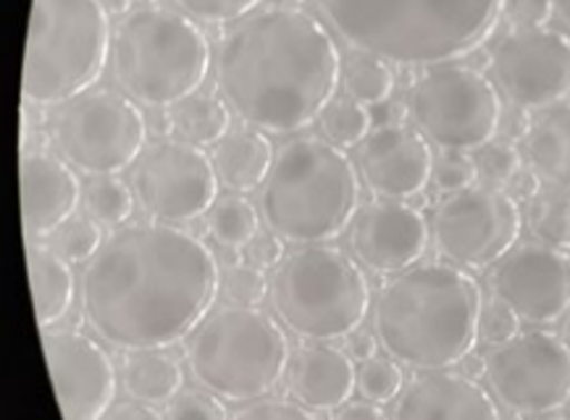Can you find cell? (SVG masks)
Returning <instances> with one entry per match:
<instances>
[{"instance_id": "cell-36", "label": "cell", "mask_w": 570, "mask_h": 420, "mask_svg": "<svg viewBox=\"0 0 570 420\" xmlns=\"http://www.w3.org/2000/svg\"><path fill=\"white\" fill-rule=\"evenodd\" d=\"M263 0H174L177 9L193 21H206V24H237L253 11H258Z\"/></svg>"}, {"instance_id": "cell-39", "label": "cell", "mask_w": 570, "mask_h": 420, "mask_svg": "<svg viewBox=\"0 0 570 420\" xmlns=\"http://www.w3.org/2000/svg\"><path fill=\"white\" fill-rule=\"evenodd\" d=\"M166 420H229V412L216 394L185 389L169 402Z\"/></svg>"}, {"instance_id": "cell-56", "label": "cell", "mask_w": 570, "mask_h": 420, "mask_svg": "<svg viewBox=\"0 0 570 420\" xmlns=\"http://www.w3.org/2000/svg\"><path fill=\"white\" fill-rule=\"evenodd\" d=\"M537 420H566V418H547V416H542V418H537Z\"/></svg>"}, {"instance_id": "cell-49", "label": "cell", "mask_w": 570, "mask_h": 420, "mask_svg": "<svg viewBox=\"0 0 570 420\" xmlns=\"http://www.w3.org/2000/svg\"><path fill=\"white\" fill-rule=\"evenodd\" d=\"M145 119H148V132L156 134L158 140L174 132V119L169 108H153V113L145 116Z\"/></svg>"}, {"instance_id": "cell-4", "label": "cell", "mask_w": 570, "mask_h": 420, "mask_svg": "<svg viewBox=\"0 0 570 420\" xmlns=\"http://www.w3.org/2000/svg\"><path fill=\"white\" fill-rule=\"evenodd\" d=\"M357 53L400 67H440L484 42L505 0H313Z\"/></svg>"}, {"instance_id": "cell-19", "label": "cell", "mask_w": 570, "mask_h": 420, "mask_svg": "<svg viewBox=\"0 0 570 420\" xmlns=\"http://www.w3.org/2000/svg\"><path fill=\"white\" fill-rule=\"evenodd\" d=\"M355 166L376 198L405 202L426 190L434 173V153L419 129L384 124L361 142Z\"/></svg>"}, {"instance_id": "cell-1", "label": "cell", "mask_w": 570, "mask_h": 420, "mask_svg": "<svg viewBox=\"0 0 570 420\" xmlns=\"http://www.w3.org/2000/svg\"><path fill=\"white\" fill-rule=\"evenodd\" d=\"M222 277L193 231L140 221L114 231L82 273V313L121 352L166 350L206 321Z\"/></svg>"}, {"instance_id": "cell-47", "label": "cell", "mask_w": 570, "mask_h": 420, "mask_svg": "<svg viewBox=\"0 0 570 420\" xmlns=\"http://www.w3.org/2000/svg\"><path fill=\"white\" fill-rule=\"evenodd\" d=\"M508 190H510L508 192L510 198H515V200H533L539 194V190H542V187H539V173L521 169L515 173L513 182L508 184Z\"/></svg>"}, {"instance_id": "cell-23", "label": "cell", "mask_w": 570, "mask_h": 420, "mask_svg": "<svg viewBox=\"0 0 570 420\" xmlns=\"http://www.w3.org/2000/svg\"><path fill=\"white\" fill-rule=\"evenodd\" d=\"M274 158L272 140L258 129H232L214 150L218 182L237 194L261 190L268 171H272Z\"/></svg>"}, {"instance_id": "cell-42", "label": "cell", "mask_w": 570, "mask_h": 420, "mask_svg": "<svg viewBox=\"0 0 570 420\" xmlns=\"http://www.w3.org/2000/svg\"><path fill=\"white\" fill-rule=\"evenodd\" d=\"M552 0H505V17L515 29H542L552 19Z\"/></svg>"}, {"instance_id": "cell-35", "label": "cell", "mask_w": 570, "mask_h": 420, "mask_svg": "<svg viewBox=\"0 0 570 420\" xmlns=\"http://www.w3.org/2000/svg\"><path fill=\"white\" fill-rule=\"evenodd\" d=\"M357 389L368 402L386 404L402 392V368L392 358H371L357 371Z\"/></svg>"}, {"instance_id": "cell-6", "label": "cell", "mask_w": 570, "mask_h": 420, "mask_svg": "<svg viewBox=\"0 0 570 420\" xmlns=\"http://www.w3.org/2000/svg\"><path fill=\"white\" fill-rule=\"evenodd\" d=\"M114 38L104 0H32L21 96L27 106H63L104 74Z\"/></svg>"}, {"instance_id": "cell-22", "label": "cell", "mask_w": 570, "mask_h": 420, "mask_svg": "<svg viewBox=\"0 0 570 420\" xmlns=\"http://www.w3.org/2000/svg\"><path fill=\"white\" fill-rule=\"evenodd\" d=\"M394 420H500V410L479 381L434 371L402 389Z\"/></svg>"}, {"instance_id": "cell-5", "label": "cell", "mask_w": 570, "mask_h": 420, "mask_svg": "<svg viewBox=\"0 0 570 420\" xmlns=\"http://www.w3.org/2000/svg\"><path fill=\"white\" fill-rule=\"evenodd\" d=\"M361 202L357 166L324 137L299 134L276 150L261 187L268 231L289 244H326L353 227Z\"/></svg>"}, {"instance_id": "cell-41", "label": "cell", "mask_w": 570, "mask_h": 420, "mask_svg": "<svg viewBox=\"0 0 570 420\" xmlns=\"http://www.w3.org/2000/svg\"><path fill=\"white\" fill-rule=\"evenodd\" d=\"M232 420H318L313 410L303 404L284 400V397H268V400H255L239 410Z\"/></svg>"}, {"instance_id": "cell-30", "label": "cell", "mask_w": 570, "mask_h": 420, "mask_svg": "<svg viewBox=\"0 0 570 420\" xmlns=\"http://www.w3.org/2000/svg\"><path fill=\"white\" fill-rule=\"evenodd\" d=\"M206 223L210 237L222 248H247L258 234V210L250 206V200L239 194H224L218 198L206 213Z\"/></svg>"}, {"instance_id": "cell-43", "label": "cell", "mask_w": 570, "mask_h": 420, "mask_svg": "<svg viewBox=\"0 0 570 420\" xmlns=\"http://www.w3.org/2000/svg\"><path fill=\"white\" fill-rule=\"evenodd\" d=\"M247 263L261 268V271H272V268H279L284 256V239L276 237L274 231L268 234H255V239L245 248Z\"/></svg>"}, {"instance_id": "cell-37", "label": "cell", "mask_w": 570, "mask_h": 420, "mask_svg": "<svg viewBox=\"0 0 570 420\" xmlns=\"http://www.w3.org/2000/svg\"><path fill=\"white\" fill-rule=\"evenodd\" d=\"M222 289L232 306L258 308L261 302L268 297V279L261 268L243 263V266L226 268V277L222 279Z\"/></svg>"}, {"instance_id": "cell-2", "label": "cell", "mask_w": 570, "mask_h": 420, "mask_svg": "<svg viewBox=\"0 0 570 420\" xmlns=\"http://www.w3.org/2000/svg\"><path fill=\"white\" fill-rule=\"evenodd\" d=\"M342 58L328 29L295 6H268L237 21L216 50V84L247 127L303 132L334 100Z\"/></svg>"}, {"instance_id": "cell-38", "label": "cell", "mask_w": 570, "mask_h": 420, "mask_svg": "<svg viewBox=\"0 0 570 420\" xmlns=\"http://www.w3.org/2000/svg\"><path fill=\"white\" fill-rule=\"evenodd\" d=\"M476 161L471 153H460V150H442V156L434 161V173H431V182L444 194L468 190L476 184Z\"/></svg>"}, {"instance_id": "cell-3", "label": "cell", "mask_w": 570, "mask_h": 420, "mask_svg": "<svg viewBox=\"0 0 570 420\" xmlns=\"http://www.w3.org/2000/svg\"><path fill=\"white\" fill-rule=\"evenodd\" d=\"M481 310V287L465 268L421 263L379 289L374 334L394 363L421 373L448 371L476 347Z\"/></svg>"}, {"instance_id": "cell-20", "label": "cell", "mask_w": 570, "mask_h": 420, "mask_svg": "<svg viewBox=\"0 0 570 420\" xmlns=\"http://www.w3.org/2000/svg\"><path fill=\"white\" fill-rule=\"evenodd\" d=\"M19 182L27 242L56 234L66 221L75 219L85 187H79L77 173L58 156L46 150L21 153Z\"/></svg>"}, {"instance_id": "cell-21", "label": "cell", "mask_w": 570, "mask_h": 420, "mask_svg": "<svg viewBox=\"0 0 570 420\" xmlns=\"http://www.w3.org/2000/svg\"><path fill=\"white\" fill-rule=\"evenodd\" d=\"M284 387L303 408L332 412L353 397L357 371L350 352L332 347V342H305L289 354Z\"/></svg>"}, {"instance_id": "cell-31", "label": "cell", "mask_w": 570, "mask_h": 420, "mask_svg": "<svg viewBox=\"0 0 570 420\" xmlns=\"http://www.w3.org/2000/svg\"><path fill=\"white\" fill-rule=\"evenodd\" d=\"M85 213L98 227L121 229L135 210L131 190L119 177H90L82 192Z\"/></svg>"}, {"instance_id": "cell-54", "label": "cell", "mask_w": 570, "mask_h": 420, "mask_svg": "<svg viewBox=\"0 0 570 420\" xmlns=\"http://www.w3.org/2000/svg\"><path fill=\"white\" fill-rule=\"evenodd\" d=\"M566 337H568V342H570V310H568V318H566Z\"/></svg>"}, {"instance_id": "cell-29", "label": "cell", "mask_w": 570, "mask_h": 420, "mask_svg": "<svg viewBox=\"0 0 570 420\" xmlns=\"http://www.w3.org/2000/svg\"><path fill=\"white\" fill-rule=\"evenodd\" d=\"M342 84L347 98L361 106H382L394 92V71L384 58L371 53H355L347 58V67L342 69Z\"/></svg>"}, {"instance_id": "cell-9", "label": "cell", "mask_w": 570, "mask_h": 420, "mask_svg": "<svg viewBox=\"0 0 570 420\" xmlns=\"http://www.w3.org/2000/svg\"><path fill=\"white\" fill-rule=\"evenodd\" d=\"M274 316L303 342H340L361 329L371 308L368 279L337 248L289 252L268 284Z\"/></svg>"}, {"instance_id": "cell-55", "label": "cell", "mask_w": 570, "mask_h": 420, "mask_svg": "<svg viewBox=\"0 0 570 420\" xmlns=\"http://www.w3.org/2000/svg\"><path fill=\"white\" fill-rule=\"evenodd\" d=\"M137 3H142V6H156V0H137Z\"/></svg>"}, {"instance_id": "cell-50", "label": "cell", "mask_w": 570, "mask_h": 420, "mask_svg": "<svg viewBox=\"0 0 570 420\" xmlns=\"http://www.w3.org/2000/svg\"><path fill=\"white\" fill-rule=\"evenodd\" d=\"M460 373L468 376V379L476 381L479 376H487V354L481 358V354H468V358L460 360Z\"/></svg>"}, {"instance_id": "cell-11", "label": "cell", "mask_w": 570, "mask_h": 420, "mask_svg": "<svg viewBox=\"0 0 570 420\" xmlns=\"http://www.w3.org/2000/svg\"><path fill=\"white\" fill-rule=\"evenodd\" d=\"M53 140L63 161L87 177H119L148 142V119L129 96L87 90L61 106Z\"/></svg>"}, {"instance_id": "cell-13", "label": "cell", "mask_w": 570, "mask_h": 420, "mask_svg": "<svg viewBox=\"0 0 570 420\" xmlns=\"http://www.w3.org/2000/svg\"><path fill=\"white\" fill-rule=\"evenodd\" d=\"M487 381L515 416H550L570 402V347L550 331H525L487 354Z\"/></svg>"}, {"instance_id": "cell-10", "label": "cell", "mask_w": 570, "mask_h": 420, "mask_svg": "<svg viewBox=\"0 0 570 420\" xmlns=\"http://www.w3.org/2000/svg\"><path fill=\"white\" fill-rule=\"evenodd\" d=\"M407 113L440 150L476 153L500 134L502 100L479 69L450 61L421 71L407 90Z\"/></svg>"}, {"instance_id": "cell-45", "label": "cell", "mask_w": 570, "mask_h": 420, "mask_svg": "<svg viewBox=\"0 0 570 420\" xmlns=\"http://www.w3.org/2000/svg\"><path fill=\"white\" fill-rule=\"evenodd\" d=\"M531 129V116L525 113V108L515 106V111L505 116L502 113V124H500V132L508 137V142H515V140H525V134H529Z\"/></svg>"}, {"instance_id": "cell-12", "label": "cell", "mask_w": 570, "mask_h": 420, "mask_svg": "<svg viewBox=\"0 0 570 420\" xmlns=\"http://www.w3.org/2000/svg\"><path fill=\"white\" fill-rule=\"evenodd\" d=\"M521 227L518 200L487 184L444 194L431 219L436 252L468 271L500 263L515 248Z\"/></svg>"}, {"instance_id": "cell-44", "label": "cell", "mask_w": 570, "mask_h": 420, "mask_svg": "<svg viewBox=\"0 0 570 420\" xmlns=\"http://www.w3.org/2000/svg\"><path fill=\"white\" fill-rule=\"evenodd\" d=\"M332 420H390L374 402H347L334 412Z\"/></svg>"}, {"instance_id": "cell-15", "label": "cell", "mask_w": 570, "mask_h": 420, "mask_svg": "<svg viewBox=\"0 0 570 420\" xmlns=\"http://www.w3.org/2000/svg\"><path fill=\"white\" fill-rule=\"evenodd\" d=\"M492 71L513 106H558L570 96V38L550 27L515 29L494 48Z\"/></svg>"}, {"instance_id": "cell-25", "label": "cell", "mask_w": 570, "mask_h": 420, "mask_svg": "<svg viewBox=\"0 0 570 420\" xmlns=\"http://www.w3.org/2000/svg\"><path fill=\"white\" fill-rule=\"evenodd\" d=\"M523 148L539 177L570 190V103L542 108L533 116Z\"/></svg>"}, {"instance_id": "cell-40", "label": "cell", "mask_w": 570, "mask_h": 420, "mask_svg": "<svg viewBox=\"0 0 570 420\" xmlns=\"http://www.w3.org/2000/svg\"><path fill=\"white\" fill-rule=\"evenodd\" d=\"M521 334V318L510 310L505 302L492 300L487 302L479 318V339L489 347L508 344L510 339Z\"/></svg>"}, {"instance_id": "cell-52", "label": "cell", "mask_w": 570, "mask_h": 420, "mask_svg": "<svg viewBox=\"0 0 570 420\" xmlns=\"http://www.w3.org/2000/svg\"><path fill=\"white\" fill-rule=\"evenodd\" d=\"M104 6H106L108 13H116V17H121V13H124V17H127L131 0H104Z\"/></svg>"}, {"instance_id": "cell-14", "label": "cell", "mask_w": 570, "mask_h": 420, "mask_svg": "<svg viewBox=\"0 0 570 420\" xmlns=\"http://www.w3.org/2000/svg\"><path fill=\"white\" fill-rule=\"evenodd\" d=\"M214 158L181 140H158L131 166V190L145 213L158 223H189L218 200Z\"/></svg>"}, {"instance_id": "cell-32", "label": "cell", "mask_w": 570, "mask_h": 420, "mask_svg": "<svg viewBox=\"0 0 570 420\" xmlns=\"http://www.w3.org/2000/svg\"><path fill=\"white\" fill-rule=\"evenodd\" d=\"M318 127L324 140L337 148H361V142L371 134V111L353 98H337L318 116Z\"/></svg>"}, {"instance_id": "cell-16", "label": "cell", "mask_w": 570, "mask_h": 420, "mask_svg": "<svg viewBox=\"0 0 570 420\" xmlns=\"http://www.w3.org/2000/svg\"><path fill=\"white\" fill-rule=\"evenodd\" d=\"M50 381L63 420H104L116 400V371L108 352L75 329H42Z\"/></svg>"}, {"instance_id": "cell-8", "label": "cell", "mask_w": 570, "mask_h": 420, "mask_svg": "<svg viewBox=\"0 0 570 420\" xmlns=\"http://www.w3.org/2000/svg\"><path fill=\"white\" fill-rule=\"evenodd\" d=\"M287 363L289 344L282 326L258 308H218L187 337L189 373L226 402L268 397L287 373Z\"/></svg>"}, {"instance_id": "cell-17", "label": "cell", "mask_w": 570, "mask_h": 420, "mask_svg": "<svg viewBox=\"0 0 570 420\" xmlns=\"http://www.w3.org/2000/svg\"><path fill=\"white\" fill-rule=\"evenodd\" d=\"M494 300L525 323H554L570 310V256L547 244H521L492 268Z\"/></svg>"}, {"instance_id": "cell-46", "label": "cell", "mask_w": 570, "mask_h": 420, "mask_svg": "<svg viewBox=\"0 0 570 420\" xmlns=\"http://www.w3.org/2000/svg\"><path fill=\"white\" fill-rule=\"evenodd\" d=\"M104 420H164V416L145 402H124L116 404Z\"/></svg>"}, {"instance_id": "cell-28", "label": "cell", "mask_w": 570, "mask_h": 420, "mask_svg": "<svg viewBox=\"0 0 570 420\" xmlns=\"http://www.w3.org/2000/svg\"><path fill=\"white\" fill-rule=\"evenodd\" d=\"M531 234L547 248L570 250V190L568 187H550L539 190L533 200H529L525 210Z\"/></svg>"}, {"instance_id": "cell-18", "label": "cell", "mask_w": 570, "mask_h": 420, "mask_svg": "<svg viewBox=\"0 0 570 420\" xmlns=\"http://www.w3.org/2000/svg\"><path fill=\"white\" fill-rule=\"evenodd\" d=\"M429 248V223L419 208L402 200H379L357 210L350 250L368 271L402 273Z\"/></svg>"}, {"instance_id": "cell-27", "label": "cell", "mask_w": 570, "mask_h": 420, "mask_svg": "<svg viewBox=\"0 0 570 420\" xmlns=\"http://www.w3.org/2000/svg\"><path fill=\"white\" fill-rule=\"evenodd\" d=\"M169 111L174 119V134L181 142L193 144V148H210V144H218L232 132L229 106L214 96L195 92V96L185 98Z\"/></svg>"}, {"instance_id": "cell-53", "label": "cell", "mask_w": 570, "mask_h": 420, "mask_svg": "<svg viewBox=\"0 0 570 420\" xmlns=\"http://www.w3.org/2000/svg\"><path fill=\"white\" fill-rule=\"evenodd\" d=\"M552 3H554V11H558L562 21H568L570 27V0H552Z\"/></svg>"}, {"instance_id": "cell-48", "label": "cell", "mask_w": 570, "mask_h": 420, "mask_svg": "<svg viewBox=\"0 0 570 420\" xmlns=\"http://www.w3.org/2000/svg\"><path fill=\"white\" fill-rule=\"evenodd\" d=\"M376 347H379V339L374 334H368V331H355L353 337H347V352L353 360H365L376 358Z\"/></svg>"}, {"instance_id": "cell-26", "label": "cell", "mask_w": 570, "mask_h": 420, "mask_svg": "<svg viewBox=\"0 0 570 420\" xmlns=\"http://www.w3.org/2000/svg\"><path fill=\"white\" fill-rule=\"evenodd\" d=\"M181 383H185L181 363L164 350L131 352L124 363V389L137 402H171L181 392Z\"/></svg>"}, {"instance_id": "cell-24", "label": "cell", "mask_w": 570, "mask_h": 420, "mask_svg": "<svg viewBox=\"0 0 570 420\" xmlns=\"http://www.w3.org/2000/svg\"><path fill=\"white\" fill-rule=\"evenodd\" d=\"M29 284L40 329H53L75 302V273L50 244H27Z\"/></svg>"}, {"instance_id": "cell-51", "label": "cell", "mask_w": 570, "mask_h": 420, "mask_svg": "<svg viewBox=\"0 0 570 420\" xmlns=\"http://www.w3.org/2000/svg\"><path fill=\"white\" fill-rule=\"evenodd\" d=\"M222 263H224L226 268L243 266V252H239V248H224V252H222Z\"/></svg>"}, {"instance_id": "cell-34", "label": "cell", "mask_w": 570, "mask_h": 420, "mask_svg": "<svg viewBox=\"0 0 570 420\" xmlns=\"http://www.w3.org/2000/svg\"><path fill=\"white\" fill-rule=\"evenodd\" d=\"M473 161H476L481 184L497 187V190H508V184L513 182L515 173L523 169L521 153H518L515 144L508 140L487 142L484 148L476 150Z\"/></svg>"}, {"instance_id": "cell-33", "label": "cell", "mask_w": 570, "mask_h": 420, "mask_svg": "<svg viewBox=\"0 0 570 420\" xmlns=\"http://www.w3.org/2000/svg\"><path fill=\"white\" fill-rule=\"evenodd\" d=\"M50 248L69 263H90L104 248V227H98L92 219L75 216L56 234H50Z\"/></svg>"}, {"instance_id": "cell-7", "label": "cell", "mask_w": 570, "mask_h": 420, "mask_svg": "<svg viewBox=\"0 0 570 420\" xmlns=\"http://www.w3.org/2000/svg\"><path fill=\"white\" fill-rule=\"evenodd\" d=\"M114 77L121 90L148 108H174L195 96L210 71V46L185 13L142 6L114 32Z\"/></svg>"}]
</instances>
